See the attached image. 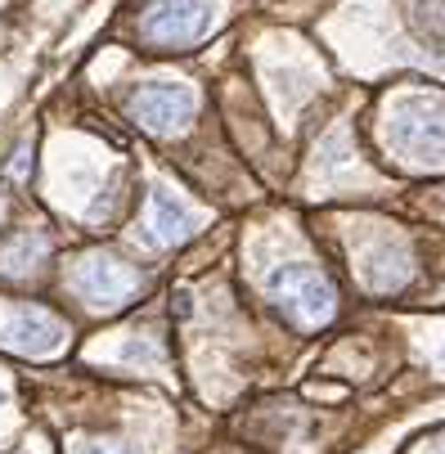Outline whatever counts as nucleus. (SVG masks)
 I'll use <instances>...</instances> for the list:
<instances>
[{"mask_svg": "<svg viewBox=\"0 0 445 454\" xmlns=\"http://www.w3.org/2000/svg\"><path fill=\"white\" fill-rule=\"evenodd\" d=\"M63 338H68L63 319H54L41 306H23L5 329H0V342H5L10 351H19V356H54L63 347Z\"/></svg>", "mask_w": 445, "mask_h": 454, "instance_id": "6", "label": "nucleus"}, {"mask_svg": "<svg viewBox=\"0 0 445 454\" xmlns=\"http://www.w3.org/2000/svg\"><path fill=\"white\" fill-rule=\"evenodd\" d=\"M194 212H189L171 189H153L149 193V212H144V239L153 247H176L194 234Z\"/></svg>", "mask_w": 445, "mask_h": 454, "instance_id": "8", "label": "nucleus"}, {"mask_svg": "<svg viewBox=\"0 0 445 454\" xmlns=\"http://www.w3.org/2000/svg\"><path fill=\"white\" fill-rule=\"evenodd\" d=\"M387 149L410 171H445V95H401L387 113Z\"/></svg>", "mask_w": 445, "mask_h": 454, "instance_id": "1", "label": "nucleus"}, {"mask_svg": "<svg viewBox=\"0 0 445 454\" xmlns=\"http://www.w3.org/2000/svg\"><path fill=\"white\" fill-rule=\"evenodd\" d=\"M414 19L418 32L445 54V0H414Z\"/></svg>", "mask_w": 445, "mask_h": 454, "instance_id": "10", "label": "nucleus"}, {"mask_svg": "<svg viewBox=\"0 0 445 454\" xmlns=\"http://www.w3.org/2000/svg\"><path fill=\"white\" fill-rule=\"evenodd\" d=\"M73 454H140L136 445H121V441H90V445H77Z\"/></svg>", "mask_w": 445, "mask_h": 454, "instance_id": "11", "label": "nucleus"}, {"mask_svg": "<svg viewBox=\"0 0 445 454\" xmlns=\"http://www.w3.org/2000/svg\"><path fill=\"white\" fill-rule=\"evenodd\" d=\"M0 405H5V396H0Z\"/></svg>", "mask_w": 445, "mask_h": 454, "instance_id": "12", "label": "nucleus"}, {"mask_svg": "<svg viewBox=\"0 0 445 454\" xmlns=\"http://www.w3.org/2000/svg\"><path fill=\"white\" fill-rule=\"evenodd\" d=\"M266 297L275 301V310H279L288 324H297V329H320V324H329L333 310H338L333 284L315 270V266H306V262L275 266V270L266 275Z\"/></svg>", "mask_w": 445, "mask_h": 454, "instance_id": "2", "label": "nucleus"}, {"mask_svg": "<svg viewBox=\"0 0 445 454\" xmlns=\"http://www.w3.org/2000/svg\"><path fill=\"white\" fill-rule=\"evenodd\" d=\"M73 288L95 310H113V306L131 301L140 293V270L117 262V256H108V252H95V256H86V262L73 270Z\"/></svg>", "mask_w": 445, "mask_h": 454, "instance_id": "5", "label": "nucleus"}, {"mask_svg": "<svg viewBox=\"0 0 445 454\" xmlns=\"http://www.w3.org/2000/svg\"><path fill=\"white\" fill-rule=\"evenodd\" d=\"M126 113H131V121L144 126L149 136H180L199 113V95L184 82H149V86L131 90Z\"/></svg>", "mask_w": 445, "mask_h": 454, "instance_id": "4", "label": "nucleus"}, {"mask_svg": "<svg viewBox=\"0 0 445 454\" xmlns=\"http://www.w3.org/2000/svg\"><path fill=\"white\" fill-rule=\"evenodd\" d=\"M50 247H45V239L41 234H23L19 243H10V252L0 256V270H10V275H27V270H36V262L45 256Z\"/></svg>", "mask_w": 445, "mask_h": 454, "instance_id": "9", "label": "nucleus"}, {"mask_svg": "<svg viewBox=\"0 0 445 454\" xmlns=\"http://www.w3.org/2000/svg\"><path fill=\"white\" fill-rule=\"evenodd\" d=\"M216 27V0H153L140 19V36L158 50L199 45Z\"/></svg>", "mask_w": 445, "mask_h": 454, "instance_id": "3", "label": "nucleus"}, {"mask_svg": "<svg viewBox=\"0 0 445 454\" xmlns=\"http://www.w3.org/2000/svg\"><path fill=\"white\" fill-rule=\"evenodd\" d=\"M360 279L373 293H401L414 279V256L401 239H378L360 252Z\"/></svg>", "mask_w": 445, "mask_h": 454, "instance_id": "7", "label": "nucleus"}]
</instances>
